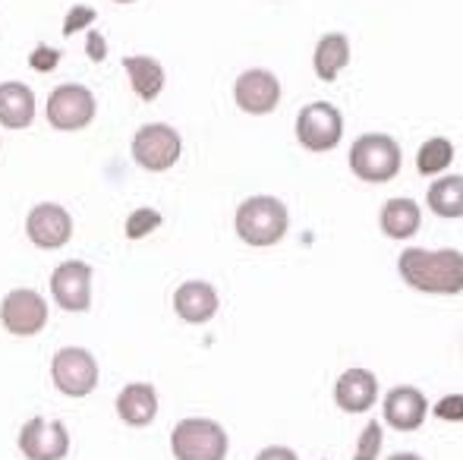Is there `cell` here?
<instances>
[{
	"label": "cell",
	"mask_w": 463,
	"mask_h": 460,
	"mask_svg": "<svg viewBox=\"0 0 463 460\" xmlns=\"http://www.w3.org/2000/svg\"><path fill=\"white\" fill-rule=\"evenodd\" d=\"M397 271L413 290L422 294H460L463 290V256L458 249H403Z\"/></svg>",
	"instance_id": "6da1fadb"
},
{
	"label": "cell",
	"mask_w": 463,
	"mask_h": 460,
	"mask_svg": "<svg viewBox=\"0 0 463 460\" xmlns=\"http://www.w3.org/2000/svg\"><path fill=\"white\" fill-rule=\"evenodd\" d=\"M290 215L275 196H252L237 209V233L250 246H275L284 239Z\"/></svg>",
	"instance_id": "7a4b0ae2"
},
{
	"label": "cell",
	"mask_w": 463,
	"mask_h": 460,
	"mask_svg": "<svg viewBox=\"0 0 463 460\" xmlns=\"http://www.w3.org/2000/svg\"><path fill=\"white\" fill-rule=\"evenodd\" d=\"M227 432L214 419L189 417L174 426L171 451L177 460H224L227 457Z\"/></svg>",
	"instance_id": "3957f363"
},
{
	"label": "cell",
	"mask_w": 463,
	"mask_h": 460,
	"mask_svg": "<svg viewBox=\"0 0 463 460\" xmlns=\"http://www.w3.org/2000/svg\"><path fill=\"white\" fill-rule=\"evenodd\" d=\"M350 171L366 183H388L401 174V146L391 136H360L350 148Z\"/></svg>",
	"instance_id": "277c9868"
},
{
	"label": "cell",
	"mask_w": 463,
	"mask_h": 460,
	"mask_svg": "<svg viewBox=\"0 0 463 460\" xmlns=\"http://www.w3.org/2000/svg\"><path fill=\"white\" fill-rule=\"evenodd\" d=\"M51 379L67 398H86L98 385V362L86 347H63L54 353Z\"/></svg>",
	"instance_id": "5b68a950"
},
{
	"label": "cell",
	"mask_w": 463,
	"mask_h": 460,
	"mask_svg": "<svg viewBox=\"0 0 463 460\" xmlns=\"http://www.w3.org/2000/svg\"><path fill=\"white\" fill-rule=\"evenodd\" d=\"M344 136V117L328 101H312L297 117V139L309 152H328L341 142Z\"/></svg>",
	"instance_id": "8992f818"
},
{
	"label": "cell",
	"mask_w": 463,
	"mask_h": 460,
	"mask_svg": "<svg viewBox=\"0 0 463 460\" xmlns=\"http://www.w3.org/2000/svg\"><path fill=\"white\" fill-rule=\"evenodd\" d=\"M0 322L16 338H32L48 325V303L38 290L19 287L10 290L0 303Z\"/></svg>",
	"instance_id": "52a82bcc"
},
{
	"label": "cell",
	"mask_w": 463,
	"mask_h": 460,
	"mask_svg": "<svg viewBox=\"0 0 463 460\" xmlns=\"http://www.w3.org/2000/svg\"><path fill=\"white\" fill-rule=\"evenodd\" d=\"M180 133L167 123H148L136 133L133 158L146 171H167L180 161Z\"/></svg>",
	"instance_id": "ba28073f"
},
{
	"label": "cell",
	"mask_w": 463,
	"mask_h": 460,
	"mask_svg": "<svg viewBox=\"0 0 463 460\" xmlns=\"http://www.w3.org/2000/svg\"><path fill=\"white\" fill-rule=\"evenodd\" d=\"M95 95L86 86L67 82V86H57L51 92L48 123L54 129H63V133H73V129H82L95 120Z\"/></svg>",
	"instance_id": "9c48e42d"
},
{
	"label": "cell",
	"mask_w": 463,
	"mask_h": 460,
	"mask_svg": "<svg viewBox=\"0 0 463 460\" xmlns=\"http://www.w3.org/2000/svg\"><path fill=\"white\" fill-rule=\"evenodd\" d=\"M19 448L29 460H63L70 451L67 426L61 419H29L19 432Z\"/></svg>",
	"instance_id": "30bf717a"
},
{
	"label": "cell",
	"mask_w": 463,
	"mask_h": 460,
	"mask_svg": "<svg viewBox=\"0 0 463 460\" xmlns=\"http://www.w3.org/2000/svg\"><path fill=\"white\" fill-rule=\"evenodd\" d=\"M51 294L67 313H86L92 306V268L86 262H63L51 275Z\"/></svg>",
	"instance_id": "8fae6325"
},
{
	"label": "cell",
	"mask_w": 463,
	"mask_h": 460,
	"mask_svg": "<svg viewBox=\"0 0 463 460\" xmlns=\"http://www.w3.org/2000/svg\"><path fill=\"white\" fill-rule=\"evenodd\" d=\"M25 233L35 246L42 249H61V246L70 243L73 237V218L63 205H54V202H42L29 211L25 218Z\"/></svg>",
	"instance_id": "7c38bea8"
},
{
	"label": "cell",
	"mask_w": 463,
	"mask_h": 460,
	"mask_svg": "<svg viewBox=\"0 0 463 460\" xmlns=\"http://www.w3.org/2000/svg\"><path fill=\"white\" fill-rule=\"evenodd\" d=\"M233 99L246 114H271L280 101V82L269 70H246L233 86Z\"/></svg>",
	"instance_id": "4fadbf2b"
},
{
	"label": "cell",
	"mask_w": 463,
	"mask_h": 460,
	"mask_svg": "<svg viewBox=\"0 0 463 460\" xmlns=\"http://www.w3.org/2000/svg\"><path fill=\"white\" fill-rule=\"evenodd\" d=\"M426 394L413 385L391 388L388 398H384V419L388 426H394L397 432H413L426 423Z\"/></svg>",
	"instance_id": "5bb4252c"
},
{
	"label": "cell",
	"mask_w": 463,
	"mask_h": 460,
	"mask_svg": "<svg viewBox=\"0 0 463 460\" xmlns=\"http://www.w3.org/2000/svg\"><path fill=\"white\" fill-rule=\"evenodd\" d=\"M378 398V379L369 369H347L335 385V400L347 413H366L375 407Z\"/></svg>",
	"instance_id": "9a60e30c"
},
{
	"label": "cell",
	"mask_w": 463,
	"mask_h": 460,
	"mask_svg": "<svg viewBox=\"0 0 463 460\" xmlns=\"http://www.w3.org/2000/svg\"><path fill=\"white\" fill-rule=\"evenodd\" d=\"M174 309H177V315L184 322L202 325V322L214 319V313H218V290L208 281H186L174 294Z\"/></svg>",
	"instance_id": "2e32d148"
},
{
	"label": "cell",
	"mask_w": 463,
	"mask_h": 460,
	"mask_svg": "<svg viewBox=\"0 0 463 460\" xmlns=\"http://www.w3.org/2000/svg\"><path fill=\"white\" fill-rule=\"evenodd\" d=\"M117 413H120V419L129 426H148L158 417V394H155V388L146 385V381H133V385L123 388L120 398H117Z\"/></svg>",
	"instance_id": "e0dca14e"
},
{
	"label": "cell",
	"mask_w": 463,
	"mask_h": 460,
	"mask_svg": "<svg viewBox=\"0 0 463 460\" xmlns=\"http://www.w3.org/2000/svg\"><path fill=\"white\" fill-rule=\"evenodd\" d=\"M35 120V92L23 82L0 86V123L10 129H25Z\"/></svg>",
	"instance_id": "ac0fdd59"
},
{
	"label": "cell",
	"mask_w": 463,
	"mask_h": 460,
	"mask_svg": "<svg viewBox=\"0 0 463 460\" xmlns=\"http://www.w3.org/2000/svg\"><path fill=\"white\" fill-rule=\"evenodd\" d=\"M123 70L142 101H155L165 89V67L155 57H123Z\"/></svg>",
	"instance_id": "d6986e66"
},
{
	"label": "cell",
	"mask_w": 463,
	"mask_h": 460,
	"mask_svg": "<svg viewBox=\"0 0 463 460\" xmlns=\"http://www.w3.org/2000/svg\"><path fill=\"white\" fill-rule=\"evenodd\" d=\"M422 211L413 199H388L382 209V230L391 239H410L420 230Z\"/></svg>",
	"instance_id": "ffe728a7"
},
{
	"label": "cell",
	"mask_w": 463,
	"mask_h": 460,
	"mask_svg": "<svg viewBox=\"0 0 463 460\" xmlns=\"http://www.w3.org/2000/svg\"><path fill=\"white\" fill-rule=\"evenodd\" d=\"M350 63V42L341 32H331L316 44V73L318 80L335 82L337 73Z\"/></svg>",
	"instance_id": "44dd1931"
},
{
	"label": "cell",
	"mask_w": 463,
	"mask_h": 460,
	"mask_svg": "<svg viewBox=\"0 0 463 460\" xmlns=\"http://www.w3.org/2000/svg\"><path fill=\"white\" fill-rule=\"evenodd\" d=\"M429 209L439 218H463V177H445L429 190Z\"/></svg>",
	"instance_id": "7402d4cb"
},
{
	"label": "cell",
	"mask_w": 463,
	"mask_h": 460,
	"mask_svg": "<svg viewBox=\"0 0 463 460\" xmlns=\"http://www.w3.org/2000/svg\"><path fill=\"white\" fill-rule=\"evenodd\" d=\"M454 161V146L448 139H441V136H435V139H429L426 146L420 148V155H416V167H420V174H439L445 171L448 164Z\"/></svg>",
	"instance_id": "603a6c76"
},
{
	"label": "cell",
	"mask_w": 463,
	"mask_h": 460,
	"mask_svg": "<svg viewBox=\"0 0 463 460\" xmlns=\"http://www.w3.org/2000/svg\"><path fill=\"white\" fill-rule=\"evenodd\" d=\"M158 228H161V215L155 209H136L133 215L127 218V237L129 239H142Z\"/></svg>",
	"instance_id": "cb8c5ba5"
},
{
	"label": "cell",
	"mask_w": 463,
	"mask_h": 460,
	"mask_svg": "<svg viewBox=\"0 0 463 460\" xmlns=\"http://www.w3.org/2000/svg\"><path fill=\"white\" fill-rule=\"evenodd\" d=\"M382 426L372 419V423H366V429L360 432V442H356V455L354 460H375L378 451H382Z\"/></svg>",
	"instance_id": "d4e9b609"
},
{
	"label": "cell",
	"mask_w": 463,
	"mask_h": 460,
	"mask_svg": "<svg viewBox=\"0 0 463 460\" xmlns=\"http://www.w3.org/2000/svg\"><path fill=\"white\" fill-rule=\"evenodd\" d=\"M95 23V10L92 6H73V10L67 13V19H63V35H73V32L86 29V25Z\"/></svg>",
	"instance_id": "484cf974"
},
{
	"label": "cell",
	"mask_w": 463,
	"mask_h": 460,
	"mask_svg": "<svg viewBox=\"0 0 463 460\" xmlns=\"http://www.w3.org/2000/svg\"><path fill=\"white\" fill-rule=\"evenodd\" d=\"M57 61H61V54H57L54 48H44V44H38L35 54L29 57L32 67L42 70V73H44V70H54V67H57Z\"/></svg>",
	"instance_id": "4316f807"
},
{
	"label": "cell",
	"mask_w": 463,
	"mask_h": 460,
	"mask_svg": "<svg viewBox=\"0 0 463 460\" xmlns=\"http://www.w3.org/2000/svg\"><path fill=\"white\" fill-rule=\"evenodd\" d=\"M460 404H463V398H460V394H454V398H445V400H441V404H439V417H451V419H460L463 417V413H460Z\"/></svg>",
	"instance_id": "83f0119b"
},
{
	"label": "cell",
	"mask_w": 463,
	"mask_h": 460,
	"mask_svg": "<svg viewBox=\"0 0 463 460\" xmlns=\"http://www.w3.org/2000/svg\"><path fill=\"white\" fill-rule=\"evenodd\" d=\"M89 57H92L95 63H101L104 57H108V44H104V38L98 35V32H89Z\"/></svg>",
	"instance_id": "f1b7e54d"
},
{
	"label": "cell",
	"mask_w": 463,
	"mask_h": 460,
	"mask_svg": "<svg viewBox=\"0 0 463 460\" xmlns=\"http://www.w3.org/2000/svg\"><path fill=\"white\" fill-rule=\"evenodd\" d=\"M256 460H299L297 455H293L290 448H280V445H271V448H262L259 451Z\"/></svg>",
	"instance_id": "f546056e"
},
{
	"label": "cell",
	"mask_w": 463,
	"mask_h": 460,
	"mask_svg": "<svg viewBox=\"0 0 463 460\" xmlns=\"http://www.w3.org/2000/svg\"><path fill=\"white\" fill-rule=\"evenodd\" d=\"M388 460H422V457H416V455H394V457H388Z\"/></svg>",
	"instance_id": "4dcf8cb0"
},
{
	"label": "cell",
	"mask_w": 463,
	"mask_h": 460,
	"mask_svg": "<svg viewBox=\"0 0 463 460\" xmlns=\"http://www.w3.org/2000/svg\"><path fill=\"white\" fill-rule=\"evenodd\" d=\"M117 4H133V0H117Z\"/></svg>",
	"instance_id": "1f68e13d"
}]
</instances>
